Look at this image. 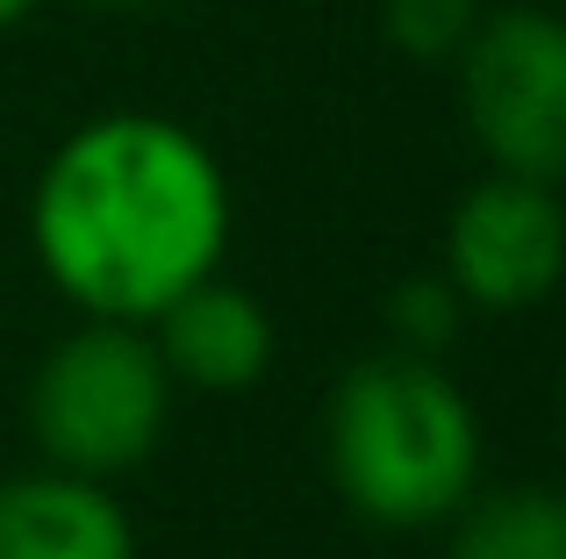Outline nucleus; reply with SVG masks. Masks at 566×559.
Instances as JSON below:
<instances>
[{
    "label": "nucleus",
    "mask_w": 566,
    "mask_h": 559,
    "mask_svg": "<svg viewBox=\"0 0 566 559\" xmlns=\"http://www.w3.org/2000/svg\"><path fill=\"white\" fill-rule=\"evenodd\" d=\"M86 8H158V0H86Z\"/></svg>",
    "instance_id": "nucleus-12"
},
{
    "label": "nucleus",
    "mask_w": 566,
    "mask_h": 559,
    "mask_svg": "<svg viewBox=\"0 0 566 559\" xmlns=\"http://www.w3.org/2000/svg\"><path fill=\"white\" fill-rule=\"evenodd\" d=\"M459 308H467V302L452 294L444 273H416V280H401V287L387 294V330H395L401 351L430 359V351H444L459 337Z\"/></svg>",
    "instance_id": "nucleus-10"
},
{
    "label": "nucleus",
    "mask_w": 566,
    "mask_h": 559,
    "mask_svg": "<svg viewBox=\"0 0 566 559\" xmlns=\"http://www.w3.org/2000/svg\"><path fill=\"white\" fill-rule=\"evenodd\" d=\"M172 416V373L144 323L86 316L29 380V431L57 474L115 481L144 466Z\"/></svg>",
    "instance_id": "nucleus-3"
},
{
    "label": "nucleus",
    "mask_w": 566,
    "mask_h": 559,
    "mask_svg": "<svg viewBox=\"0 0 566 559\" xmlns=\"http://www.w3.org/2000/svg\"><path fill=\"white\" fill-rule=\"evenodd\" d=\"M230 172L216 144L151 108L80 123L36 172L29 244L80 316L151 323L172 294L222 273L230 252Z\"/></svg>",
    "instance_id": "nucleus-1"
},
{
    "label": "nucleus",
    "mask_w": 566,
    "mask_h": 559,
    "mask_svg": "<svg viewBox=\"0 0 566 559\" xmlns=\"http://www.w3.org/2000/svg\"><path fill=\"white\" fill-rule=\"evenodd\" d=\"M566 273V201L553 180L495 172L459 194L444 223V280L467 308L516 316L538 308Z\"/></svg>",
    "instance_id": "nucleus-5"
},
{
    "label": "nucleus",
    "mask_w": 566,
    "mask_h": 559,
    "mask_svg": "<svg viewBox=\"0 0 566 559\" xmlns=\"http://www.w3.org/2000/svg\"><path fill=\"white\" fill-rule=\"evenodd\" d=\"M473 22H481V0H380V36L409 65H452Z\"/></svg>",
    "instance_id": "nucleus-9"
},
{
    "label": "nucleus",
    "mask_w": 566,
    "mask_h": 559,
    "mask_svg": "<svg viewBox=\"0 0 566 559\" xmlns=\"http://www.w3.org/2000/svg\"><path fill=\"white\" fill-rule=\"evenodd\" d=\"M151 345L166 359L172 388H201V394H244L259 388V373L273 366V316L251 287L208 273L187 294H172L151 323Z\"/></svg>",
    "instance_id": "nucleus-6"
},
{
    "label": "nucleus",
    "mask_w": 566,
    "mask_h": 559,
    "mask_svg": "<svg viewBox=\"0 0 566 559\" xmlns=\"http://www.w3.org/2000/svg\"><path fill=\"white\" fill-rule=\"evenodd\" d=\"M459 72V115L495 172L566 180V14L481 8Z\"/></svg>",
    "instance_id": "nucleus-4"
},
{
    "label": "nucleus",
    "mask_w": 566,
    "mask_h": 559,
    "mask_svg": "<svg viewBox=\"0 0 566 559\" xmlns=\"http://www.w3.org/2000/svg\"><path fill=\"white\" fill-rule=\"evenodd\" d=\"M29 8H36V0H0V29H14V22H22Z\"/></svg>",
    "instance_id": "nucleus-11"
},
{
    "label": "nucleus",
    "mask_w": 566,
    "mask_h": 559,
    "mask_svg": "<svg viewBox=\"0 0 566 559\" xmlns=\"http://www.w3.org/2000/svg\"><path fill=\"white\" fill-rule=\"evenodd\" d=\"M323 445L337 495L387 531L444 524L481 481V416L416 351H387L337 380Z\"/></svg>",
    "instance_id": "nucleus-2"
},
{
    "label": "nucleus",
    "mask_w": 566,
    "mask_h": 559,
    "mask_svg": "<svg viewBox=\"0 0 566 559\" xmlns=\"http://www.w3.org/2000/svg\"><path fill=\"white\" fill-rule=\"evenodd\" d=\"M452 559H566V495L495 488L452 509Z\"/></svg>",
    "instance_id": "nucleus-8"
},
{
    "label": "nucleus",
    "mask_w": 566,
    "mask_h": 559,
    "mask_svg": "<svg viewBox=\"0 0 566 559\" xmlns=\"http://www.w3.org/2000/svg\"><path fill=\"white\" fill-rule=\"evenodd\" d=\"M0 559H137L123 503L86 474L0 481Z\"/></svg>",
    "instance_id": "nucleus-7"
}]
</instances>
